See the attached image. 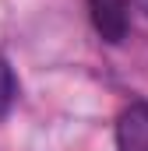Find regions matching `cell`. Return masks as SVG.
I'll return each instance as SVG.
<instances>
[{"instance_id":"1","label":"cell","mask_w":148,"mask_h":151,"mask_svg":"<svg viewBox=\"0 0 148 151\" xmlns=\"http://www.w3.org/2000/svg\"><path fill=\"white\" fill-rule=\"evenodd\" d=\"M88 18L102 42H123L131 32V0H88Z\"/></svg>"},{"instance_id":"2","label":"cell","mask_w":148,"mask_h":151,"mask_svg":"<svg viewBox=\"0 0 148 151\" xmlns=\"http://www.w3.org/2000/svg\"><path fill=\"white\" fill-rule=\"evenodd\" d=\"M116 151H148V102H131L116 116Z\"/></svg>"},{"instance_id":"3","label":"cell","mask_w":148,"mask_h":151,"mask_svg":"<svg viewBox=\"0 0 148 151\" xmlns=\"http://www.w3.org/2000/svg\"><path fill=\"white\" fill-rule=\"evenodd\" d=\"M14 95H18V81H14V70L0 60V116L14 106Z\"/></svg>"}]
</instances>
